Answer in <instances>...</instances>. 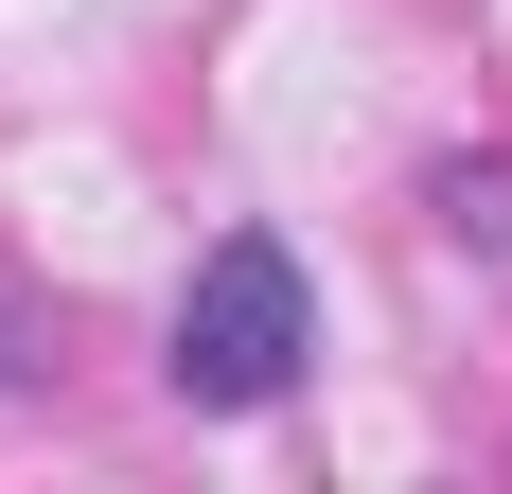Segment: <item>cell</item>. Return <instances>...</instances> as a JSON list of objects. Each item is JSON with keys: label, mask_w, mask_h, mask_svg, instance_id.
I'll return each mask as SVG.
<instances>
[{"label": "cell", "mask_w": 512, "mask_h": 494, "mask_svg": "<svg viewBox=\"0 0 512 494\" xmlns=\"http://www.w3.org/2000/svg\"><path fill=\"white\" fill-rule=\"evenodd\" d=\"M301 353H318V283H301V247H283V230H212L195 283H177V336H159V389L212 406V424H248V406L301 389Z\"/></svg>", "instance_id": "6da1fadb"}, {"label": "cell", "mask_w": 512, "mask_h": 494, "mask_svg": "<svg viewBox=\"0 0 512 494\" xmlns=\"http://www.w3.org/2000/svg\"><path fill=\"white\" fill-rule=\"evenodd\" d=\"M424 230L477 247V265H512V142L495 159H442V177H424Z\"/></svg>", "instance_id": "7a4b0ae2"}]
</instances>
